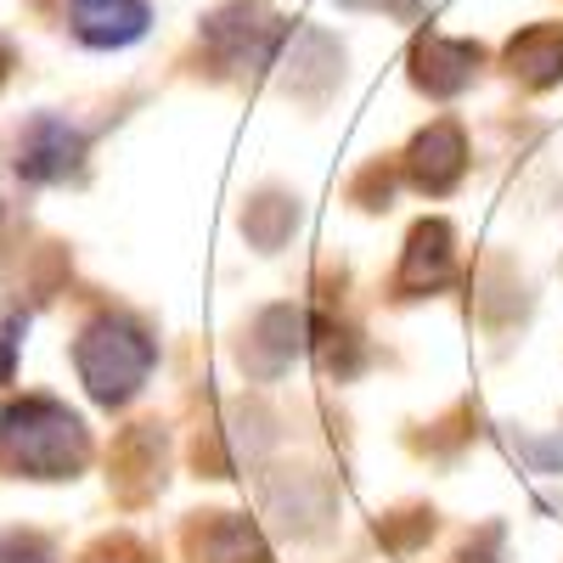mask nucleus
<instances>
[{
    "label": "nucleus",
    "instance_id": "f257e3e1",
    "mask_svg": "<svg viewBox=\"0 0 563 563\" xmlns=\"http://www.w3.org/2000/svg\"><path fill=\"white\" fill-rule=\"evenodd\" d=\"M0 451L34 479H68L85 462V422L57 400H23L0 417Z\"/></svg>",
    "mask_w": 563,
    "mask_h": 563
},
{
    "label": "nucleus",
    "instance_id": "f03ea898",
    "mask_svg": "<svg viewBox=\"0 0 563 563\" xmlns=\"http://www.w3.org/2000/svg\"><path fill=\"white\" fill-rule=\"evenodd\" d=\"M74 361H79L85 389L97 395L102 406H124L153 372V339L141 333L135 321H124V316H102V321L85 327Z\"/></svg>",
    "mask_w": 563,
    "mask_h": 563
},
{
    "label": "nucleus",
    "instance_id": "7ed1b4c3",
    "mask_svg": "<svg viewBox=\"0 0 563 563\" xmlns=\"http://www.w3.org/2000/svg\"><path fill=\"white\" fill-rule=\"evenodd\" d=\"M68 23L97 52H124V45H135L147 34L153 7L147 0H68Z\"/></svg>",
    "mask_w": 563,
    "mask_h": 563
},
{
    "label": "nucleus",
    "instance_id": "20e7f679",
    "mask_svg": "<svg viewBox=\"0 0 563 563\" xmlns=\"http://www.w3.org/2000/svg\"><path fill=\"white\" fill-rule=\"evenodd\" d=\"M85 153V130H74L68 119L57 113H40L29 130H23V147H18V175L29 180H63Z\"/></svg>",
    "mask_w": 563,
    "mask_h": 563
},
{
    "label": "nucleus",
    "instance_id": "39448f33",
    "mask_svg": "<svg viewBox=\"0 0 563 563\" xmlns=\"http://www.w3.org/2000/svg\"><path fill=\"white\" fill-rule=\"evenodd\" d=\"M0 563H52V552L34 536H0Z\"/></svg>",
    "mask_w": 563,
    "mask_h": 563
}]
</instances>
